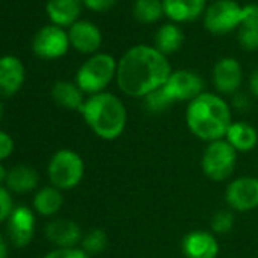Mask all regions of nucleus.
Instances as JSON below:
<instances>
[{
    "label": "nucleus",
    "instance_id": "obj_31",
    "mask_svg": "<svg viewBox=\"0 0 258 258\" xmlns=\"http://www.w3.org/2000/svg\"><path fill=\"white\" fill-rule=\"evenodd\" d=\"M14 151V142L10 134L0 131V161L7 160Z\"/></svg>",
    "mask_w": 258,
    "mask_h": 258
},
{
    "label": "nucleus",
    "instance_id": "obj_4",
    "mask_svg": "<svg viewBox=\"0 0 258 258\" xmlns=\"http://www.w3.org/2000/svg\"><path fill=\"white\" fill-rule=\"evenodd\" d=\"M117 73V62L108 53H96L88 58L76 73V85L90 96L103 93Z\"/></svg>",
    "mask_w": 258,
    "mask_h": 258
},
{
    "label": "nucleus",
    "instance_id": "obj_27",
    "mask_svg": "<svg viewBox=\"0 0 258 258\" xmlns=\"http://www.w3.org/2000/svg\"><path fill=\"white\" fill-rule=\"evenodd\" d=\"M211 231L214 234H228L234 226V214L229 210H219L211 217Z\"/></svg>",
    "mask_w": 258,
    "mask_h": 258
},
{
    "label": "nucleus",
    "instance_id": "obj_23",
    "mask_svg": "<svg viewBox=\"0 0 258 258\" xmlns=\"http://www.w3.org/2000/svg\"><path fill=\"white\" fill-rule=\"evenodd\" d=\"M182 41H184V35L181 29L173 23H167L163 25L155 35V49L160 50L163 55H170L179 50Z\"/></svg>",
    "mask_w": 258,
    "mask_h": 258
},
{
    "label": "nucleus",
    "instance_id": "obj_8",
    "mask_svg": "<svg viewBox=\"0 0 258 258\" xmlns=\"http://www.w3.org/2000/svg\"><path fill=\"white\" fill-rule=\"evenodd\" d=\"M161 90L172 105L176 102H191L204 93V81L195 72L176 70L172 72Z\"/></svg>",
    "mask_w": 258,
    "mask_h": 258
},
{
    "label": "nucleus",
    "instance_id": "obj_14",
    "mask_svg": "<svg viewBox=\"0 0 258 258\" xmlns=\"http://www.w3.org/2000/svg\"><path fill=\"white\" fill-rule=\"evenodd\" d=\"M46 237L56 247H76L82 241V229L70 219H55L46 226Z\"/></svg>",
    "mask_w": 258,
    "mask_h": 258
},
{
    "label": "nucleus",
    "instance_id": "obj_28",
    "mask_svg": "<svg viewBox=\"0 0 258 258\" xmlns=\"http://www.w3.org/2000/svg\"><path fill=\"white\" fill-rule=\"evenodd\" d=\"M143 103H145V108H146L149 112H155V114H157V112H163V111H166L167 108L172 106V103H170L169 99L164 96V93H163L161 88H158L157 91L148 94V96L143 99Z\"/></svg>",
    "mask_w": 258,
    "mask_h": 258
},
{
    "label": "nucleus",
    "instance_id": "obj_33",
    "mask_svg": "<svg viewBox=\"0 0 258 258\" xmlns=\"http://www.w3.org/2000/svg\"><path fill=\"white\" fill-rule=\"evenodd\" d=\"M249 90H250V93L255 97H258V69H255L250 73V78H249Z\"/></svg>",
    "mask_w": 258,
    "mask_h": 258
},
{
    "label": "nucleus",
    "instance_id": "obj_11",
    "mask_svg": "<svg viewBox=\"0 0 258 258\" xmlns=\"http://www.w3.org/2000/svg\"><path fill=\"white\" fill-rule=\"evenodd\" d=\"M8 237L11 243L17 247H26L34 238L35 231V216L26 205L14 207L7 225Z\"/></svg>",
    "mask_w": 258,
    "mask_h": 258
},
{
    "label": "nucleus",
    "instance_id": "obj_26",
    "mask_svg": "<svg viewBox=\"0 0 258 258\" xmlns=\"http://www.w3.org/2000/svg\"><path fill=\"white\" fill-rule=\"evenodd\" d=\"M108 244V235L103 229L93 228L88 232L84 234L82 241H81V249H84L88 255L93 253H100L105 250Z\"/></svg>",
    "mask_w": 258,
    "mask_h": 258
},
{
    "label": "nucleus",
    "instance_id": "obj_15",
    "mask_svg": "<svg viewBox=\"0 0 258 258\" xmlns=\"http://www.w3.org/2000/svg\"><path fill=\"white\" fill-rule=\"evenodd\" d=\"M70 44L81 53H94L102 43L100 31L90 22H76L69 31Z\"/></svg>",
    "mask_w": 258,
    "mask_h": 258
},
{
    "label": "nucleus",
    "instance_id": "obj_12",
    "mask_svg": "<svg viewBox=\"0 0 258 258\" xmlns=\"http://www.w3.org/2000/svg\"><path fill=\"white\" fill-rule=\"evenodd\" d=\"M181 249L185 258H217L220 252L216 235L205 229H195L187 232L182 237Z\"/></svg>",
    "mask_w": 258,
    "mask_h": 258
},
{
    "label": "nucleus",
    "instance_id": "obj_17",
    "mask_svg": "<svg viewBox=\"0 0 258 258\" xmlns=\"http://www.w3.org/2000/svg\"><path fill=\"white\" fill-rule=\"evenodd\" d=\"M82 4V0H49L46 11L55 26H72L81 14Z\"/></svg>",
    "mask_w": 258,
    "mask_h": 258
},
{
    "label": "nucleus",
    "instance_id": "obj_2",
    "mask_svg": "<svg viewBox=\"0 0 258 258\" xmlns=\"http://www.w3.org/2000/svg\"><path fill=\"white\" fill-rule=\"evenodd\" d=\"M188 131L199 140L213 143L223 140L232 123L231 108L225 99L216 93H202L185 109Z\"/></svg>",
    "mask_w": 258,
    "mask_h": 258
},
{
    "label": "nucleus",
    "instance_id": "obj_34",
    "mask_svg": "<svg viewBox=\"0 0 258 258\" xmlns=\"http://www.w3.org/2000/svg\"><path fill=\"white\" fill-rule=\"evenodd\" d=\"M8 256V244L5 237L0 234V258H7Z\"/></svg>",
    "mask_w": 258,
    "mask_h": 258
},
{
    "label": "nucleus",
    "instance_id": "obj_21",
    "mask_svg": "<svg viewBox=\"0 0 258 258\" xmlns=\"http://www.w3.org/2000/svg\"><path fill=\"white\" fill-rule=\"evenodd\" d=\"M52 97L59 106L73 109V111H79V112L85 103L82 90L76 84H72L67 81H58L56 84H53Z\"/></svg>",
    "mask_w": 258,
    "mask_h": 258
},
{
    "label": "nucleus",
    "instance_id": "obj_3",
    "mask_svg": "<svg viewBox=\"0 0 258 258\" xmlns=\"http://www.w3.org/2000/svg\"><path fill=\"white\" fill-rule=\"evenodd\" d=\"M81 114L87 126L102 140H117L126 127V106L112 93H99L85 99Z\"/></svg>",
    "mask_w": 258,
    "mask_h": 258
},
{
    "label": "nucleus",
    "instance_id": "obj_18",
    "mask_svg": "<svg viewBox=\"0 0 258 258\" xmlns=\"http://www.w3.org/2000/svg\"><path fill=\"white\" fill-rule=\"evenodd\" d=\"M225 140L238 152H250L258 143L256 129L247 121H232Z\"/></svg>",
    "mask_w": 258,
    "mask_h": 258
},
{
    "label": "nucleus",
    "instance_id": "obj_22",
    "mask_svg": "<svg viewBox=\"0 0 258 258\" xmlns=\"http://www.w3.org/2000/svg\"><path fill=\"white\" fill-rule=\"evenodd\" d=\"M7 188L14 193H28L38 185V173L29 166H16L8 172Z\"/></svg>",
    "mask_w": 258,
    "mask_h": 258
},
{
    "label": "nucleus",
    "instance_id": "obj_7",
    "mask_svg": "<svg viewBox=\"0 0 258 258\" xmlns=\"http://www.w3.org/2000/svg\"><path fill=\"white\" fill-rule=\"evenodd\" d=\"M243 20V7L234 0H216L204 17V26L213 35H226L240 28Z\"/></svg>",
    "mask_w": 258,
    "mask_h": 258
},
{
    "label": "nucleus",
    "instance_id": "obj_6",
    "mask_svg": "<svg viewBox=\"0 0 258 258\" xmlns=\"http://www.w3.org/2000/svg\"><path fill=\"white\" fill-rule=\"evenodd\" d=\"M85 166L79 154L70 149L58 151L47 167L49 179L58 190H72L84 178Z\"/></svg>",
    "mask_w": 258,
    "mask_h": 258
},
{
    "label": "nucleus",
    "instance_id": "obj_20",
    "mask_svg": "<svg viewBox=\"0 0 258 258\" xmlns=\"http://www.w3.org/2000/svg\"><path fill=\"white\" fill-rule=\"evenodd\" d=\"M238 43L246 50L258 49V7H243V20L238 28Z\"/></svg>",
    "mask_w": 258,
    "mask_h": 258
},
{
    "label": "nucleus",
    "instance_id": "obj_25",
    "mask_svg": "<svg viewBox=\"0 0 258 258\" xmlns=\"http://www.w3.org/2000/svg\"><path fill=\"white\" fill-rule=\"evenodd\" d=\"M134 17L140 23H155L164 14L163 2L160 0H136L134 4Z\"/></svg>",
    "mask_w": 258,
    "mask_h": 258
},
{
    "label": "nucleus",
    "instance_id": "obj_35",
    "mask_svg": "<svg viewBox=\"0 0 258 258\" xmlns=\"http://www.w3.org/2000/svg\"><path fill=\"white\" fill-rule=\"evenodd\" d=\"M7 178H8V172L4 166H0V185L4 182H7Z\"/></svg>",
    "mask_w": 258,
    "mask_h": 258
},
{
    "label": "nucleus",
    "instance_id": "obj_13",
    "mask_svg": "<svg viewBox=\"0 0 258 258\" xmlns=\"http://www.w3.org/2000/svg\"><path fill=\"white\" fill-rule=\"evenodd\" d=\"M243 81L241 66L234 58H222L213 69V84L222 94H234Z\"/></svg>",
    "mask_w": 258,
    "mask_h": 258
},
{
    "label": "nucleus",
    "instance_id": "obj_9",
    "mask_svg": "<svg viewBox=\"0 0 258 258\" xmlns=\"http://www.w3.org/2000/svg\"><path fill=\"white\" fill-rule=\"evenodd\" d=\"M225 201L232 211L238 213L258 208V178L241 176L229 182L225 190Z\"/></svg>",
    "mask_w": 258,
    "mask_h": 258
},
{
    "label": "nucleus",
    "instance_id": "obj_16",
    "mask_svg": "<svg viewBox=\"0 0 258 258\" xmlns=\"http://www.w3.org/2000/svg\"><path fill=\"white\" fill-rule=\"evenodd\" d=\"M25 82V67L16 56L0 58V93L5 96L16 94Z\"/></svg>",
    "mask_w": 258,
    "mask_h": 258
},
{
    "label": "nucleus",
    "instance_id": "obj_5",
    "mask_svg": "<svg viewBox=\"0 0 258 258\" xmlns=\"http://www.w3.org/2000/svg\"><path fill=\"white\" fill-rule=\"evenodd\" d=\"M235 166L237 151L225 139L208 143L201 160L202 172L208 179L214 182L225 181L234 173Z\"/></svg>",
    "mask_w": 258,
    "mask_h": 258
},
{
    "label": "nucleus",
    "instance_id": "obj_1",
    "mask_svg": "<svg viewBox=\"0 0 258 258\" xmlns=\"http://www.w3.org/2000/svg\"><path fill=\"white\" fill-rule=\"evenodd\" d=\"M172 67L166 55L151 46H134L117 62V85L129 97L145 99L148 94L161 88Z\"/></svg>",
    "mask_w": 258,
    "mask_h": 258
},
{
    "label": "nucleus",
    "instance_id": "obj_32",
    "mask_svg": "<svg viewBox=\"0 0 258 258\" xmlns=\"http://www.w3.org/2000/svg\"><path fill=\"white\" fill-rule=\"evenodd\" d=\"M82 2L91 11L103 13V11H108L109 8H112L117 4V0H82Z\"/></svg>",
    "mask_w": 258,
    "mask_h": 258
},
{
    "label": "nucleus",
    "instance_id": "obj_29",
    "mask_svg": "<svg viewBox=\"0 0 258 258\" xmlns=\"http://www.w3.org/2000/svg\"><path fill=\"white\" fill-rule=\"evenodd\" d=\"M13 210H14V204L10 190L4 185H0V223L8 220Z\"/></svg>",
    "mask_w": 258,
    "mask_h": 258
},
{
    "label": "nucleus",
    "instance_id": "obj_10",
    "mask_svg": "<svg viewBox=\"0 0 258 258\" xmlns=\"http://www.w3.org/2000/svg\"><path fill=\"white\" fill-rule=\"evenodd\" d=\"M69 34H66L59 26H44L40 29L32 41V49L37 56L43 59H56L67 53L69 50Z\"/></svg>",
    "mask_w": 258,
    "mask_h": 258
},
{
    "label": "nucleus",
    "instance_id": "obj_24",
    "mask_svg": "<svg viewBox=\"0 0 258 258\" xmlns=\"http://www.w3.org/2000/svg\"><path fill=\"white\" fill-rule=\"evenodd\" d=\"M64 204V198L61 190L56 187H44L34 198V208L41 216H53L56 214Z\"/></svg>",
    "mask_w": 258,
    "mask_h": 258
},
{
    "label": "nucleus",
    "instance_id": "obj_19",
    "mask_svg": "<svg viewBox=\"0 0 258 258\" xmlns=\"http://www.w3.org/2000/svg\"><path fill=\"white\" fill-rule=\"evenodd\" d=\"M207 0H163L164 14L173 22H191L204 11Z\"/></svg>",
    "mask_w": 258,
    "mask_h": 258
},
{
    "label": "nucleus",
    "instance_id": "obj_36",
    "mask_svg": "<svg viewBox=\"0 0 258 258\" xmlns=\"http://www.w3.org/2000/svg\"><path fill=\"white\" fill-rule=\"evenodd\" d=\"M2 117H4V105L0 102V121H2Z\"/></svg>",
    "mask_w": 258,
    "mask_h": 258
},
{
    "label": "nucleus",
    "instance_id": "obj_30",
    "mask_svg": "<svg viewBox=\"0 0 258 258\" xmlns=\"http://www.w3.org/2000/svg\"><path fill=\"white\" fill-rule=\"evenodd\" d=\"M44 258H90V255L81 247H56Z\"/></svg>",
    "mask_w": 258,
    "mask_h": 258
}]
</instances>
